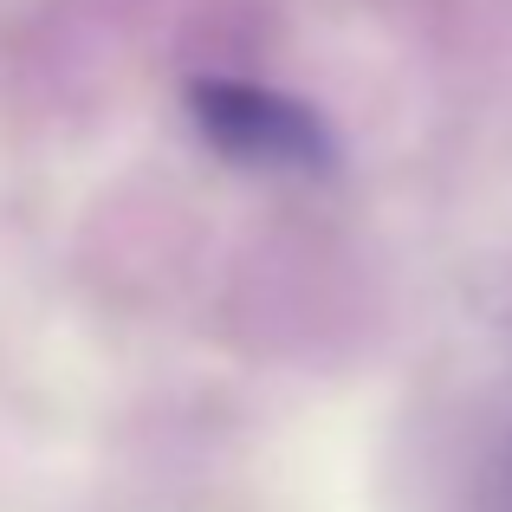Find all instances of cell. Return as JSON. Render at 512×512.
<instances>
[{
	"mask_svg": "<svg viewBox=\"0 0 512 512\" xmlns=\"http://www.w3.org/2000/svg\"><path fill=\"white\" fill-rule=\"evenodd\" d=\"M188 124L221 163L234 169H286V175H331L338 137L312 104L286 98L253 78H188Z\"/></svg>",
	"mask_w": 512,
	"mask_h": 512,
	"instance_id": "cell-1",
	"label": "cell"
}]
</instances>
